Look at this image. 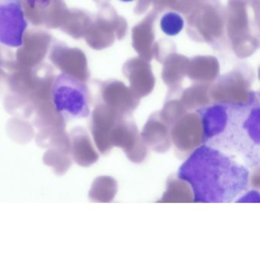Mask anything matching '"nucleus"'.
Here are the masks:
<instances>
[{
	"label": "nucleus",
	"instance_id": "7ed1b4c3",
	"mask_svg": "<svg viewBox=\"0 0 260 260\" xmlns=\"http://www.w3.org/2000/svg\"><path fill=\"white\" fill-rule=\"evenodd\" d=\"M51 100L54 109L65 121L86 118L90 115L87 86L70 74L62 73L54 78Z\"/></svg>",
	"mask_w": 260,
	"mask_h": 260
},
{
	"label": "nucleus",
	"instance_id": "1a4fd4ad",
	"mask_svg": "<svg viewBox=\"0 0 260 260\" xmlns=\"http://www.w3.org/2000/svg\"><path fill=\"white\" fill-rule=\"evenodd\" d=\"M27 5L31 9L46 8L51 4L52 0H23Z\"/></svg>",
	"mask_w": 260,
	"mask_h": 260
},
{
	"label": "nucleus",
	"instance_id": "9d476101",
	"mask_svg": "<svg viewBox=\"0 0 260 260\" xmlns=\"http://www.w3.org/2000/svg\"><path fill=\"white\" fill-rule=\"evenodd\" d=\"M121 1H122V2L124 3H129L132 2V1H134V0H121Z\"/></svg>",
	"mask_w": 260,
	"mask_h": 260
},
{
	"label": "nucleus",
	"instance_id": "20e7f679",
	"mask_svg": "<svg viewBox=\"0 0 260 260\" xmlns=\"http://www.w3.org/2000/svg\"><path fill=\"white\" fill-rule=\"evenodd\" d=\"M27 28L22 0H0V44L10 48L22 46Z\"/></svg>",
	"mask_w": 260,
	"mask_h": 260
},
{
	"label": "nucleus",
	"instance_id": "f03ea898",
	"mask_svg": "<svg viewBox=\"0 0 260 260\" xmlns=\"http://www.w3.org/2000/svg\"><path fill=\"white\" fill-rule=\"evenodd\" d=\"M249 169L229 155L202 144L183 162L178 177L191 186L199 203L235 200L249 186Z\"/></svg>",
	"mask_w": 260,
	"mask_h": 260
},
{
	"label": "nucleus",
	"instance_id": "f257e3e1",
	"mask_svg": "<svg viewBox=\"0 0 260 260\" xmlns=\"http://www.w3.org/2000/svg\"><path fill=\"white\" fill-rule=\"evenodd\" d=\"M202 127V144L216 149L249 170L260 164L259 95L249 94L247 101L218 102L197 109Z\"/></svg>",
	"mask_w": 260,
	"mask_h": 260
},
{
	"label": "nucleus",
	"instance_id": "39448f33",
	"mask_svg": "<svg viewBox=\"0 0 260 260\" xmlns=\"http://www.w3.org/2000/svg\"><path fill=\"white\" fill-rule=\"evenodd\" d=\"M70 155L78 165L88 167L95 164L99 155L92 146L89 134L83 127L73 129L69 135Z\"/></svg>",
	"mask_w": 260,
	"mask_h": 260
},
{
	"label": "nucleus",
	"instance_id": "6e6552de",
	"mask_svg": "<svg viewBox=\"0 0 260 260\" xmlns=\"http://www.w3.org/2000/svg\"><path fill=\"white\" fill-rule=\"evenodd\" d=\"M183 18L180 13L171 11L165 13L160 19V28L164 34L169 36H177L184 28Z\"/></svg>",
	"mask_w": 260,
	"mask_h": 260
},
{
	"label": "nucleus",
	"instance_id": "0eeeda50",
	"mask_svg": "<svg viewBox=\"0 0 260 260\" xmlns=\"http://www.w3.org/2000/svg\"><path fill=\"white\" fill-rule=\"evenodd\" d=\"M45 164L51 167L55 174H64L71 167V159L69 153L55 149H49L43 156Z\"/></svg>",
	"mask_w": 260,
	"mask_h": 260
},
{
	"label": "nucleus",
	"instance_id": "423d86ee",
	"mask_svg": "<svg viewBox=\"0 0 260 260\" xmlns=\"http://www.w3.org/2000/svg\"><path fill=\"white\" fill-rule=\"evenodd\" d=\"M36 142L40 147L61 150L70 154L69 135L65 132V127H46L39 129Z\"/></svg>",
	"mask_w": 260,
	"mask_h": 260
}]
</instances>
